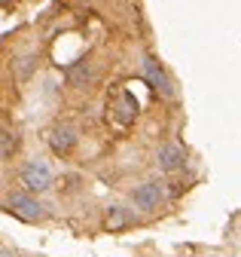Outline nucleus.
<instances>
[{
	"label": "nucleus",
	"mask_w": 241,
	"mask_h": 257,
	"mask_svg": "<svg viewBox=\"0 0 241 257\" xmlns=\"http://www.w3.org/2000/svg\"><path fill=\"white\" fill-rule=\"evenodd\" d=\"M138 119V98L128 92V89H119L107 98V122H113L119 132H126V128Z\"/></svg>",
	"instance_id": "f257e3e1"
},
{
	"label": "nucleus",
	"mask_w": 241,
	"mask_h": 257,
	"mask_svg": "<svg viewBox=\"0 0 241 257\" xmlns=\"http://www.w3.org/2000/svg\"><path fill=\"white\" fill-rule=\"evenodd\" d=\"M22 184L31 190V193H43L52 187V172L43 159H31L24 169H22Z\"/></svg>",
	"instance_id": "f03ea898"
},
{
	"label": "nucleus",
	"mask_w": 241,
	"mask_h": 257,
	"mask_svg": "<svg viewBox=\"0 0 241 257\" xmlns=\"http://www.w3.org/2000/svg\"><path fill=\"white\" fill-rule=\"evenodd\" d=\"M162 199H165V187H162L159 181H146V184H140V187L132 193V202H134L138 208H144V211L159 208Z\"/></svg>",
	"instance_id": "7ed1b4c3"
},
{
	"label": "nucleus",
	"mask_w": 241,
	"mask_h": 257,
	"mask_svg": "<svg viewBox=\"0 0 241 257\" xmlns=\"http://www.w3.org/2000/svg\"><path fill=\"white\" fill-rule=\"evenodd\" d=\"M6 205H10L12 214H18V217H24V220L43 217V205L31 196V190H28V193H12V196L6 199Z\"/></svg>",
	"instance_id": "20e7f679"
},
{
	"label": "nucleus",
	"mask_w": 241,
	"mask_h": 257,
	"mask_svg": "<svg viewBox=\"0 0 241 257\" xmlns=\"http://www.w3.org/2000/svg\"><path fill=\"white\" fill-rule=\"evenodd\" d=\"M156 163H159L162 172H177V169H184L186 153L180 150L177 144H165V147H159V153H156Z\"/></svg>",
	"instance_id": "39448f33"
},
{
	"label": "nucleus",
	"mask_w": 241,
	"mask_h": 257,
	"mask_svg": "<svg viewBox=\"0 0 241 257\" xmlns=\"http://www.w3.org/2000/svg\"><path fill=\"white\" fill-rule=\"evenodd\" d=\"M74 144H76L74 128H68V125H58V128H52V135H49V147H52V153H58V156H68V153L74 150Z\"/></svg>",
	"instance_id": "423d86ee"
},
{
	"label": "nucleus",
	"mask_w": 241,
	"mask_h": 257,
	"mask_svg": "<svg viewBox=\"0 0 241 257\" xmlns=\"http://www.w3.org/2000/svg\"><path fill=\"white\" fill-rule=\"evenodd\" d=\"M144 74H146L150 83H153V89H159L162 95H171V83H168V77L162 74V68L156 64V58H146V61H144Z\"/></svg>",
	"instance_id": "0eeeda50"
},
{
	"label": "nucleus",
	"mask_w": 241,
	"mask_h": 257,
	"mask_svg": "<svg viewBox=\"0 0 241 257\" xmlns=\"http://www.w3.org/2000/svg\"><path fill=\"white\" fill-rule=\"evenodd\" d=\"M104 227H107L110 233H116V230L128 227V211H126V208H119V205H113V208L104 214Z\"/></svg>",
	"instance_id": "6e6552de"
},
{
	"label": "nucleus",
	"mask_w": 241,
	"mask_h": 257,
	"mask_svg": "<svg viewBox=\"0 0 241 257\" xmlns=\"http://www.w3.org/2000/svg\"><path fill=\"white\" fill-rule=\"evenodd\" d=\"M12 147H16V135L10 132V128H4V159H10Z\"/></svg>",
	"instance_id": "1a4fd4ad"
}]
</instances>
